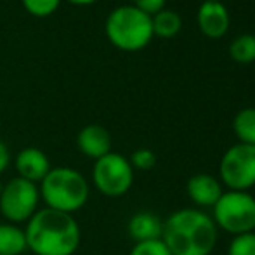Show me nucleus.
Masks as SVG:
<instances>
[{
    "instance_id": "f257e3e1",
    "label": "nucleus",
    "mask_w": 255,
    "mask_h": 255,
    "mask_svg": "<svg viewBox=\"0 0 255 255\" xmlns=\"http://www.w3.org/2000/svg\"><path fill=\"white\" fill-rule=\"evenodd\" d=\"M26 247L33 255H73L82 231L77 219L52 208H38L24 226Z\"/></svg>"
},
{
    "instance_id": "f03ea898",
    "label": "nucleus",
    "mask_w": 255,
    "mask_h": 255,
    "mask_svg": "<svg viewBox=\"0 0 255 255\" xmlns=\"http://www.w3.org/2000/svg\"><path fill=\"white\" fill-rule=\"evenodd\" d=\"M161 242L172 255H210L217 245V226L200 208H181L163 221Z\"/></svg>"
},
{
    "instance_id": "7ed1b4c3",
    "label": "nucleus",
    "mask_w": 255,
    "mask_h": 255,
    "mask_svg": "<svg viewBox=\"0 0 255 255\" xmlns=\"http://www.w3.org/2000/svg\"><path fill=\"white\" fill-rule=\"evenodd\" d=\"M45 207L73 215L89 202L91 184L80 170L71 167H52L38 184Z\"/></svg>"
},
{
    "instance_id": "20e7f679",
    "label": "nucleus",
    "mask_w": 255,
    "mask_h": 255,
    "mask_svg": "<svg viewBox=\"0 0 255 255\" xmlns=\"http://www.w3.org/2000/svg\"><path fill=\"white\" fill-rule=\"evenodd\" d=\"M104 31L108 40L120 51H141L153 38L151 16L134 5H120L110 12Z\"/></svg>"
},
{
    "instance_id": "39448f33",
    "label": "nucleus",
    "mask_w": 255,
    "mask_h": 255,
    "mask_svg": "<svg viewBox=\"0 0 255 255\" xmlns=\"http://www.w3.org/2000/svg\"><path fill=\"white\" fill-rule=\"evenodd\" d=\"M212 208L217 229L233 236L255 231V198L249 191H224Z\"/></svg>"
},
{
    "instance_id": "423d86ee",
    "label": "nucleus",
    "mask_w": 255,
    "mask_h": 255,
    "mask_svg": "<svg viewBox=\"0 0 255 255\" xmlns=\"http://www.w3.org/2000/svg\"><path fill=\"white\" fill-rule=\"evenodd\" d=\"M40 203V189L38 184L21 177H12L3 182L0 193V215L10 224H26Z\"/></svg>"
},
{
    "instance_id": "0eeeda50",
    "label": "nucleus",
    "mask_w": 255,
    "mask_h": 255,
    "mask_svg": "<svg viewBox=\"0 0 255 255\" xmlns=\"http://www.w3.org/2000/svg\"><path fill=\"white\" fill-rule=\"evenodd\" d=\"M92 184L108 198H120L130 191L134 184V168L128 158L120 153H108L94 161Z\"/></svg>"
},
{
    "instance_id": "6e6552de",
    "label": "nucleus",
    "mask_w": 255,
    "mask_h": 255,
    "mask_svg": "<svg viewBox=\"0 0 255 255\" xmlns=\"http://www.w3.org/2000/svg\"><path fill=\"white\" fill-rule=\"evenodd\" d=\"M221 184L231 191H249L255 186V146L238 144L231 146L221 158L219 165Z\"/></svg>"
},
{
    "instance_id": "1a4fd4ad",
    "label": "nucleus",
    "mask_w": 255,
    "mask_h": 255,
    "mask_svg": "<svg viewBox=\"0 0 255 255\" xmlns=\"http://www.w3.org/2000/svg\"><path fill=\"white\" fill-rule=\"evenodd\" d=\"M111 144L113 141H111V134L108 132V128L98 124L85 125L77 135L78 151L94 161L111 153Z\"/></svg>"
},
{
    "instance_id": "9d476101",
    "label": "nucleus",
    "mask_w": 255,
    "mask_h": 255,
    "mask_svg": "<svg viewBox=\"0 0 255 255\" xmlns=\"http://www.w3.org/2000/svg\"><path fill=\"white\" fill-rule=\"evenodd\" d=\"M198 28L208 38H221L228 33L229 28V12L224 3L221 2H205L198 9Z\"/></svg>"
},
{
    "instance_id": "9b49d317",
    "label": "nucleus",
    "mask_w": 255,
    "mask_h": 255,
    "mask_svg": "<svg viewBox=\"0 0 255 255\" xmlns=\"http://www.w3.org/2000/svg\"><path fill=\"white\" fill-rule=\"evenodd\" d=\"M51 168L49 156L38 148H23L16 154L17 177L26 179L33 184H40Z\"/></svg>"
},
{
    "instance_id": "f8f14e48",
    "label": "nucleus",
    "mask_w": 255,
    "mask_h": 255,
    "mask_svg": "<svg viewBox=\"0 0 255 255\" xmlns=\"http://www.w3.org/2000/svg\"><path fill=\"white\" fill-rule=\"evenodd\" d=\"M186 191L193 203L203 208L214 207L224 193L221 181L210 174H195L193 177H189Z\"/></svg>"
},
{
    "instance_id": "ddd939ff",
    "label": "nucleus",
    "mask_w": 255,
    "mask_h": 255,
    "mask_svg": "<svg viewBox=\"0 0 255 255\" xmlns=\"http://www.w3.org/2000/svg\"><path fill=\"white\" fill-rule=\"evenodd\" d=\"M128 236L135 243L151 242V240H161V231H163V221L156 214L148 210H142L134 214L128 219L127 224Z\"/></svg>"
},
{
    "instance_id": "4468645a",
    "label": "nucleus",
    "mask_w": 255,
    "mask_h": 255,
    "mask_svg": "<svg viewBox=\"0 0 255 255\" xmlns=\"http://www.w3.org/2000/svg\"><path fill=\"white\" fill-rule=\"evenodd\" d=\"M26 250L24 229L10 222H0V255H23Z\"/></svg>"
},
{
    "instance_id": "2eb2a0df",
    "label": "nucleus",
    "mask_w": 255,
    "mask_h": 255,
    "mask_svg": "<svg viewBox=\"0 0 255 255\" xmlns=\"http://www.w3.org/2000/svg\"><path fill=\"white\" fill-rule=\"evenodd\" d=\"M153 23V35H158L161 38H172L181 31L182 21L175 10H167L161 9L160 12H156L151 16Z\"/></svg>"
},
{
    "instance_id": "dca6fc26",
    "label": "nucleus",
    "mask_w": 255,
    "mask_h": 255,
    "mask_svg": "<svg viewBox=\"0 0 255 255\" xmlns=\"http://www.w3.org/2000/svg\"><path fill=\"white\" fill-rule=\"evenodd\" d=\"M233 128L240 142L255 146V108H245L238 111L233 120Z\"/></svg>"
},
{
    "instance_id": "f3484780",
    "label": "nucleus",
    "mask_w": 255,
    "mask_h": 255,
    "mask_svg": "<svg viewBox=\"0 0 255 255\" xmlns=\"http://www.w3.org/2000/svg\"><path fill=\"white\" fill-rule=\"evenodd\" d=\"M229 54L236 63H254L255 61V35H238L229 45Z\"/></svg>"
},
{
    "instance_id": "a211bd4d",
    "label": "nucleus",
    "mask_w": 255,
    "mask_h": 255,
    "mask_svg": "<svg viewBox=\"0 0 255 255\" xmlns=\"http://www.w3.org/2000/svg\"><path fill=\"white\" fill-rule=\"evenodd\" d=\"M28 14L35 17H49L59 7L61 0H21Z\"/></svg>"
},
{
    "instance_id": "6ab92c4d",
    "label": "nucleus",
    "mask_w": 255,
    "mask_h": 255,
    "mask_svg": "<svg viewBox=\"0 0 255 255\" xmlns=\"http://www.w3.org/2000/svg\"><path fill=\"white\" fill-rule=\"evenodd\" d=\"M228 255H255V231L233 236Z\"/></svg>"
},
{
    "instance_id": "aec40b11",
    "label": "nucleus",
    "mask_w": 255,
    "mask_h": 255,
    "mask_svg": "<svg viewBox=\"0 0 255 255\" xmlns=\"http://www.w3.org/2000/svg\"><path fill=\"white\" fill-rule=\"evenodd\" d=\"M128 161H130L134 170L148 172V170H151V168H154V165H156V154L148 148H139L130 154Z\"/></svg>"
},
{
    "instance_id": "412c9836",
    "label": "nucleus",
    "mask_w": 255,
    "mask_h": 255,
    "mask_svg": "<svg viewBox=\"0 0 255 255\" xmlns=\"http://www.w3.org/2000/svg\"><path fill=\"white\" fill-rule=\"evenodd\" d=\"M128 255H172V254L161 240H151V242L134 243V247H132Z\"/></svg>"
},
{
    "instance_id": "4be33fe9",
    "label": "nucleus",
    "mask_w": 255,
    "mask_h": 255,
    "mask_svg": "<svg viewBox=\"0 0 255 255\" xmlns=\"http://www.w3.org/2000/svg\"><path fill=\"white\" fill-rule=\"evenodd\" d=\"M165 2H167V0H134L132 5L137 7L139 10H142V12L148 14V16H154V14L163 9Z\"/></svg>"
},
{
    "instance_id": "5701e85b",
    "label": "nucleus",
    "mask_w": 255,
    "mask_h": 255,
    "mask_svg": "<svg viewBox=\"0 0 255 255\" xmlns=\"http://www.w3.org/2000/svg\"><path fill=\"white\" fill-rule=\"evenodd\" d=\"M9 163H10V151H9V148H7L5 142L0 141V175L7 170Z\"/></svg>"
},
{
    "instance_id": "b1692460",
    "label": "nucleus",
    "mask_w": 255,
    "mask_h": 255,
    "mask_svg": "<svg viewBox=\"0 0 255 255\" xmlns=\"http://www.w3.org/2000/svg\"><path fill=\"white\" fill-rule=\"evenodd\" d=\"M66 2L73 3V5H91V3H96L98 0H66Z\"/></svg>"
},
{
    "instance_id": "393cba45",
    "label": "nucleus",
    "mask_w": 255,
    "mask_h": 255,
    "mask_svg": "<svg viewBox=\"0 0 255 255\" xmlns=\"http://www.w3.org/2000/svg\"><path fill=\"white\" fill-rule=\"evenodd\" d=\"M2 188H3V182H2V179H0V193H2Z\"/></svg>"
},
{
    "instance_id": "a878e982",
    "label": "nucleus",
    "mask_w": 255,
    "mask_h": 255,
    "mask_svg": "<svg viewBox=\"0 0 255 255\" xmlns=\"http://www.w3.org/2000/svg\"><path fill=\"white\" fill-rule=\"evenodd\" d=\"M208 2H221V0H208Z\"/></svg>"
}]
</instances>
